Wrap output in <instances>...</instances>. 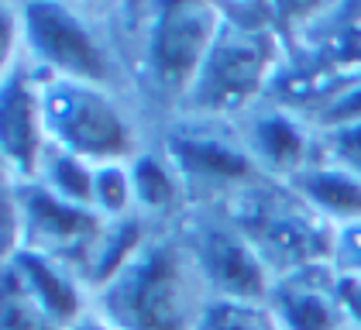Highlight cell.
I'll list each match as a JSON object with an SVG mask.
<instances>
[{
	"label": "cell",
	"mask_w": 361,
	"mask_h": 330,
	"mask_svg": "<svg viewBox=\"0 0 361 330\" xmlns=\"http://www.w3.org/2000/svg\"><path fill=\"white\" fill-rule=\"evenodd\" d=\"M210 293L196 272L179 220L155 227L138 255L93 296L111 330H196Z\"/></svg>",
	"instance_id": "1"
},
{
	"label": "cell",
	"mask_w": 361,
	"mask_h": 330,
	"mask_svg": "<svg viewBox=\"0 0 361 330\" xmlns=\"http://www.w3.org/2000/svg\"><path fill=\"white\" fill-rule=\"evenodd\" d=\"M21 55L49 80H73L131 93L128 55L90 11L73 4H14Z\"/></svg>",
	"instance_id": "2"
},
{
	"label": "cell",
	"mask_w": 361,
	"mask_h": 330,
	"mask_svg": "<svg viewBox=\"0 0 361 330\" xmlns=\"http://www.w3.org/2000/svg\"><path fill=\"white\" fill-rule=\"evenodd\" d=\"M42 110L49 148L90 165L131 162L148 148L138 110L117 90L42 76Z\"/></svg>",
	"instance_id": "3"
},
{
	"label": "cell",
	"mask_w": 361,
	"mask_h": 330,
	"mask_svg": "<svg viewBox=\"0 0 361 330\" xmlns=\"http://www.w3.org/2000/svg\"><path fill=\"white\" fill-rule=\"evenodd\" d=\"M224 207L231 210V217L238 220V227L276 279L334 265L337 227L313 207H306L289 183L265 176Z\"/></svg>",
	"instance_id": "4"
},
{
	"label": "cell",
	"mask_w": 361,
	"mask_h": 330,
	"mask_svg": "<svg viewBox=\"0 0 361 330\" xmlns=\"http://www.w3.org/2000/svg\"><path fill=\"white\" fill-rule=\"evenodd\" d=\"M227 11L217 4L186 0V4H159L141 11L138 35V80L162 104H186L193 82L200 80L214 42L221 35Z\"/></svg>",
	"instance_id": "5"
},
{
	"label": "cell",
	"mask_w": 361,
	"mask_h": 330,
	"mask_svg": "<svg viewBox=\"0 0 361 330\" xmlns=\"http://www.w3.org/2000/svg\"><path fill=\"white\" fill-rule=\"evenodd\" d=\"M279 62V42L265 25L238 21L231 11L214 42L200 80L193 82L183 114L186 121L224 124L255 110Z\"/></svg>",
	"instance_id": "6"
},
{
	"label": "cell",
	"mask_w": 361,
	"mask_h": 330,
	"mask_svg": "<svg viewBox=\"0 0 361 330\" xmlns=\"http://www.w3.org/2000/svg\"><path fill=\"white\" fill-rule=\"evenodd\" d=\"M179 231L210 300H269L276 275L269 272V265L224 203L190 207V214L179 220Z\"/></svg>",
	"instance_id": "7"
},
{
	"label": "cell",
	"mask_w": 361,
	"mask_h": 330,
	"mask_svg": "<svg viewBox=\"0 0 361 330\" xmlns=\"http://www.w3.org/2000/svg\"><path fill=\"white\" fill-rule=\"evenodd\" d=\"M166 155L172 159L190 207H214L231 203L251 183L265 179L255 165L251 152L238 131H221V124L183 121V128H172L166 135Z\"/></svg>",
	"instance_id": "8"
},
{
	"label": "cell",
	"mask_w": 361,
	"mask_h": 330,
	"mask_svg": "<svg viewBox=\"0 0 361 330\" xmlns=\"http://www.w3.org/2000/svg\"><path fill=\"white\" fill-rule=\"evenodd\" d=\"M0 155L4 179L35 183L49 155V131L42 110V73L21 55L4 69L0 90Z\"/></svg>",
	"instance_id": "9"
},
{
	"label": "cell",
	"mask_w": 361,
	"mask_h": 330,
	"mask_svg": "<svg viewBox=\"0 0 361 330\" xmlns=\"http://www.w3.org/2000/svg\"><path fill=\"white\" fill-rule=\"evenodd\" d=\"M238 135L251 152L255 165L262 169V176L279 179V183H289L306 165L317 162V141L310 135V128L282 107H255L241 117Z\"/></svg>",
	"instance_id": "10"
},
{
	"label": "cell",
	"mask_w": 361,
	"mask_h": 330,
	"mask_svg": "<svg viewBox=\"0 0 361 330\" xmlns=\"http://www.w3.org/2000/svg\"><path fill=\"white\" fill-rule=\"evenodd\" d=\"M334 265L320 269H303V272L282 275L272 282L269 293V313L276 320L279 330H341L344 327V313L334 293Z\"/></svg>",
	"instance_id": "11"
},
{
	"label": "cell",
	"mask_w": 361,
	"mask_h": 330,
	"mask_svg": "<svg viewBox=\"0 0 361 330\" xmlns=\"http://www.w3.org/2000/svg\"><path fill=\"white\" fill-rule=\"evenodd\" d=\"M4 269L21 279V286L28 289L35 300L42 302L62 327H76L93 313V289L83 282V275L73 265L59 262L52 255L21 248L18 255L4 258Z\"/></svg>",
	"instance_id": "12"
},
{
	"label": "cell",
	"mask_w": 361,
	"mask_h": 330,
	"mask_svg": "<svg viewBox=\"0 0 361 330\" xmlns=\"http://www.w3.org/2000/svg\"><path fill=\"white\" fill-rule=\"evenodd\" d=\"M293 192L334 227L361 224V172L337 159H317L289 179Z\"/></svg>",
	"instance_id": "13"
},
{
	"label": "cell",
	"mask_w": 361,
	"mask_h": 330,
	"mask_svg": "<svg viewBox=\"0 0 361 330\" xmlns=\"http://www.w3.org/2000/svg\"><path fill=\"white\" fill-rule=\"evenodd\" d=\"M131 179H135V207L141 220H148L152 227H166L186 217L190 196L162 145L159 148L148 145L141 155L131 159Z\"/></svg>",
	"instance_id": "14"
},
{
	"label": "cell",
	"mask_w": 361,
	"mask_h": 330,
	"mask_svg": "<svg viewBox=\"0 0 361 330\" xmlns=\"http://www.w3.org/2000/svg\"><path fill=\"white\" fill-rule=\"evenodd\" d=\"M90 210L104 220L135 217V179L131 162H107L93 165V190H90Z\"/></svg>",
	"instance_id": "15"
},
{
	"label": "cell",
	"mask_w": 361,
	"mask_h": 330,
	"mask_svg": "<svg viewBox=\"0 0 361 330\" xmlns=\"http://www.w3.org/2000/svg\"><path fill=\"white\" fill-rule=\"evenodd\" d=\"M38 186H45L49 192H56L59 200H69V203H80L90 207V190H93V165L76 159V155H66L59 148H49L45 162L38 169Z\"/></svg>",
	"instance_id": "16"
},
{
	"label": "cell",
	"mask_w": 361,
	"mask_h": 330,
	"mask_svg": "<svg viewBox=\"0 0 361 330\" xmlns=\"http://www.w3.org/2000/svg\"><path fill=\"white\" fill-rule=\"evenodd\" d=\"M0 330H69L21 286V279L4 269V306H0Z\"/></svg>",
	"instance_id": "17"
},
{
	"label": "cell",
	"mask_w": 361,
	"mask_h": 330,
	"mask_svg": "<svg viewBox=\"0 0 361 330\" xmlns=\"http://www.w3.org/2000/svg\"><path fill=\"white\" fill-rule=\"evenodd\" d=\"M196 330H279L265 302L248 300H210L200 313Z\"/></svg>",
	"instance_id": "18"
},
{
	"label": "cell",
	"mask_w": 361,
	"mask_h": 330,
	"mask_svg": "<svg viewBox=\"0 0 361 330\" xmlns=\"http://www.w3.org/2000/svg\"><path fill=\"white\" fill-rule=\"evenodd\" d=\"M334 269L351 272L361 279V224L337 227V248H334Z\"/></svg>",
	"instance_id": "19"
},
{
	"label": "cell",
	"mask_w": 361,
	"mask_h": 330,
	"mask_svg": "<svg viewBox=\"0 0 361 330\" xmlns=\"http://www.w3.org/2000/svg\"><path fill=\"white\" fill-rule=\"evenodd\" d=\"M334 293H337V302H341V313H344V324L348 327L361 330V279L351 272H341L337 269V279H334Z\"/></svg>",
	"instance_id": "20"
},
{
	"label": "cell",
	"mask_w": 361,
	"mask_h": 330,
	"mask_svg": "<svg viewBox=\"0 0 361 330\" xmlns=\"http://www.w3.org/2000/svg\"><path fill=\"white\" fill-rule=\"evenodd\" d=\"M73 330H111V327H107V324H104L97 313H90V317H86V320H80Z\"/></svg>",
	"instance_id": "21"
},
{
	"label": "cell",
	"mask_w": 361,
	"mask_h": 330,
	"mask_svg": "<svg viewBox=\"0 0 361 330\" xmlns=\"http://www.w3.org/2000/svg\"><path fill=\"white\" fill-rule=\"evenodd\" d=\"M358 128H361V124H358ZM351 169H358V172H361V155L355 159V162H351Z\"/></svg>",
	"instance_id": "22"
},
{
	"label": "cell",
	"mask_w": 361,
	"mask_h": 330,
	"mask_svg": "<svg viewBox=\"0 0 361 330\" xmlns=\"http://www.w3.org/2000/svg\"><path fill=\"white\" fill-rule=\"evenodd\" d=\"M341 330H358V327H348V324H344V327H341Z\"/></svg>",
	"instance_id": "23"
}]
</instances>
